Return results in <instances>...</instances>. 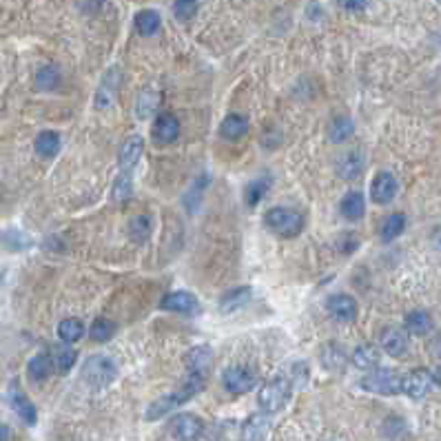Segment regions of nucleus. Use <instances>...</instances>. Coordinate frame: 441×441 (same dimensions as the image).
<instances>
[{
	"label": "nucleus",
	"instance_id": "obj_1",
	"mask_svg": "<svg viewBox=\"0 0 441 441\" xmlns=\"http://www.w3.org/2000/svg\"><path fill=\"white\" fill-rule=\"evenodd\" d=\"M209 382V377H199V375H187V379L182 384H180L173 393L165 395V397H157L155 402H151L147 406V413H145V419L147 422H157V419H162L165 415H169L171 410L180 408L182 404L191 402V399L202 393L204 386Z\"/></svg>",
	"mask_w": 441,
	"mask_h": 441
},
{
	"label": "nucleus",
	"instance_id": "obj_39",
	"mask_svg": "<svg viewBox=\"0 0 441 441\" xmlns=\"http://www.w3.org/2000/svg\"><path fill=\"white\" fill-rule=\"evenodd\" d=\"M133 175L131 173H120L118 177H115V185H113V199H125V197H129L131 195V189H133Z\"/></svg>",
	"mask_w": 441,
	"mask_h": 441
},
{
	"label": "nucleus",
	"instance_id": "obj_45",
	"mask_svg": "<svg viewBox=\"0 0 441 441\" xmlns=\"http://www.w3.org/2000/svg\"><path fill=\"white\" fill-rule=\"evenodd\" d=\"M0 441H9V428L0 424Z\"/></svg>",
	"mask_w": 441,
	"mask_h": 441
},
{
	"label": "nucleus",
	"instance_id": "obj_38",
	"mask_svg": "<svg viewBox=\"0 0 441 441\" xmlns=\"http://www.w3.org/2000/svg\"><path fill=\"white\" fill-rule=\"evenodd\" d=\"M149 227H151V219L147 215H140L135 219H131V227H129V233L135 242H145L149 237Z\"/></svg>",
	"mask_w": 441,
	"mask_h": 441
},
{
	"label": "nucleus",
	"instance_id": "obj_9",
	"mask_svg": "<svg viewBox=\"0 0 441 441\" xmlns=\"http://www.w3.org/2000/svg\"><path fill=\"white\" fill-rule=\"evenodd\" d=\"M432 386H435V379H432L430 370H424V368L413 370L402 379V393L408 395L410 399L426 397L432 390Z\"/></svg>",
	"mask_w": 441,
	"mask_h": 441
},
{
	"label": "nucleus",
	"instance_id": "obj_17",
	"mask_svg": "<svg viewBox=\"0 0 441 441\" xmlns=\"http://www.w3.org/2000/svg\"><path fill=\"white\" fill-rule=\"evenodd\" d=\"M271 432V415L255 413L242 426V441H266Z\"/></svg>",
	"mask_w": 441,
	"mask_h": 441
},
{
	"label": "nucleus",
	"instance_id": "obj_2",
	"mask_svg": "<svg viewBox=\"0 0 441 441\" xmlns=\"http://www.w3.org/2000/svg\"><path fill=\"white\" fill-rule=\"evenodd\" d=\"M293 384L286 375H275L273 379L259 388L257 393V406L262 408V413L266 415H275L279 410H284V406L291 402L293 397Z\"/></svg>",
	"mask_w": 441,
	"mask_h": 441
},
{
	"label": "nucleus",
	"instance_id": "obj_18",
	"mask_svg": "<svg viewBox=\"0 0 441 441\" xmlns=\"http://www.w3.org/2000/svg\"><path fill=\"white\" fill-rule=\"evenodd\" d=\"M328 315L337 322H353L357 315V302L351 295H333L326 302Z\"/></svg>",
	"mask_w": 441,
	"mask_h": 441
},
{
	"label": "nucleus",
	"instance_id": "obj_31",
	"mask_svg": "<svg viewBox=\"0 0 441 441\" xmlns=\"http://www.w3.org/2000/svg\"><path fill=\"white\" fill-rule=\"evenodd\" d=\"M157 105H160V95H157V91H153V89H145L142 93H140L138 105H135L138 118H140V120L151 118V115L155 113Z\"/></svg>",
	"mask_w": 441,
	"mask_h": 441
},
{
	"label": "nucleus",
	"instance_id": "obj_34",
	"mask_svg": "<svg viewBox=\"0 0 441 441\" xmlns=\"http://www.w3.org/2000/svg\"><path fill=\"white\" fill-rule=\"evenodd\" d=\"M113 333H115V324L111 322V319H105V317H98L89 328L91 339L93 342H100V344L109 342V339L113 337Z\"/></svg>",
	"mask_w": 441,
	"mask_h": 441
},
{
	"label": "nucleus",
	"instance_id": "obj_12",
	"mask_svg": "<svg viewBox=\"0 0 441 441\" xmlns=\"http://www.w3.org/2000/svg\"><path fill=\"white\" fill-rule=\"evenodd\" d=\"M397 195V180L393 173L388 171H382V173H377L373 177V182H370V197H373V202L379 204V207H384V204H390L393 199Z\"/></svg>",
	"mask_w": 441,
	"mask_h": 441
},
{
	"label": "nucleus",
	"instance_id": "obj_41",
	"mask_svg": "<svg viewBox=\"0 0 441 441\" xmlns=\"http://www.w3.org/2000/svg\"><path fill=\"white\" fill-rule=\"evenodd\" d=\"M173 14L177 20H191L197 14V3H175Z\"/></svg>",
	"mask_w": 441,
	"mask_h": 441
},
{
	"label": "nucleus",
	"instance_id": "obj_4",
	"mask_svg": "<svg viewBox=\"0 0 441 441\" xmlns=\"http://www.w3.org/2000/svg\"><path fill=\"white\" fill-rule=\"evenodd\" d=\"M264 224L279 237H297L304 229V217L299 211L286 207H273L264 215Z\"/></svg>",
	"mask_w": 441,
	"mask_h": 441
},
{
	"label": "nucleus",
	"instance_id": "obj_42",
	"mask_svg": "<svg viewBox=\"0 0 441 441\" xmlns=\"http://www.w3.org/2000/svg\"><path fill=\"white\" fill-rule=\"evenodd\" d=\"M428 353L435 357V359H441V333H437L430 342H428Z\"/></svg>",
	"mask_w": 441,
	"mask_h": 441
},
{
	"label": "nucleus",
	"instance_id": "obj_11",
	"mask_svg": "<svg viewBox=\"0 0 441 441\" xmlns=\"http://www.w3.org/2000/svg\"><path fill=\"white\" fill-rule=\"evenodd\" d=\"M160 308L169 311V313H182V315H197L199 313L197 299L189 291H173V293L165 295L162 302H160Z\"/></svg>",
	"mask_w": 441,
	"mask_h": 441
},
{
	"label": "nucleus",
	"instance_id": "obj_20",
	"mask_svg": "<svg viewBox=\"0 0 441 441\" xmlns=\"http://www.w3.org/2000/svg\"><path fill=\"white\" fill-rule=\"evenodd\" d=\"M51 370H53V357L47 353H38L36 357L29 359V364H27V377H29L31 384L45 382V379L51 375Z\"/></svg>",
	"mask_w": 441,
	"mask_h": 441
},
{
	"label": "nucleus",
	"instance_id": "obj_13",
	"mask_svg": "<svg viewBox=\"0 0 441 441\" xmlns=\"http://www.w3.org/2000/svg\"><path fill=\"white\" fill-rule=\"evenodd\" d=\"M118 85H120V71L115 67H111L105 78H103V83H100L98 91H95V100H93V105L95 109L100 111H107L113 107L115 103V93H118Z\"/></svg>",
	"mask_w": 441,
	"mask_h": 441
},
{
	"label": "nucleus",
	"instance_id": "obj_8",
	"mask_svg": "<svg viewBox=\"0 0 441 441\" xmlns=\"http://www.w3.org/2000/svg\"><path fill=\"white\" fill-rule=\"evenodd\" d=\"M142 151H145L142 135H129L123 142V147H120V153H118L120 173H133V169L140 162V157H142Z\"/></svg>",
	"mask_w": 441,
	"mask_h": 441
},
{
	"label": "nucleus",
	"instance_id": "obj_5",
	"mask_svg": "<svg viewBox=\"0 0 441 441\" xmlns=\"http://www.w3.org/2000/svg\"><path fill=\"white\" fill-rule=\"evenodd\" d=\"M402 375H397L390 368H379L362 379V388L377 395H399L402 393Z\"/></svg>",
	"mask_w": 441,
	"mask_h": 441
},
{
	"label": "nucleus",
	"instance_id": "obj_30",
	"mask_svg": "<svg viewBox=\"0 0 441 441\" xmlns=\"http://www.w3.org/2000/svg\"><path fill=\"white\" fill-rule=\"evenodd\" d=\"M85 335V324L80 319H63L58 324V337L63 339L65 344H73L80 337Z\"/></svg>",
	"mask_w": 441,
	"mask_h": 441
},
{
	"label": "nucleus",
	"instance_id": "obj_16",
	"mask_svg": "<svg viewBox=\"0 0 441 441\" xmlns=\"http://www.w3.org/2000/svg\"><path fill=\"white\" fill-rule=\"evenodd\" d=\"M151 135H153V140H155L157 145H171V142H175L177 135H180V123H177V118H175L173 113L157 115Z\"/></svg>",
	"mask_w": 441,
	"mask_h": 441
},
{
	"label": "nucleus",
	"instance_id": "obj_29",
	"mask_svg": "<svg viewBox=\"0 0 441 441\" xmlns=\"http://www.w3.org/2000/svg\"><path fill=\"white\" fill-rule=\"evenodd\" d=\"M160 25H162V20H160V14L153 9H145L135 16V29L142 36H153L160 29Z\"/></svg>",
	"mask_w": 441,
	"mask_h": 441
},
{
	"label": "nucleus",
	"instance_id": "obj_14",
	"mask_svg": "<svg viewBox=\"0 0 441 441\" xmlns=\"http://www.w3.org/2000/svg\"><path fill=\"white\" fill-rule=\"evenodd\" d=\"M379 346L390 357H404L408 353V335L402 328L388 326L379 335Z\"/></svg>",
	"mask_w": 441,
	"mask_h": 441
},
{
	"label": "nucleus",
	"instance_id": "obj_40",
	"mask_svg": "<svg viewBox=\"0 0 441 441\" xmlns=\"http://www.w3.org/2000/svg\"><path fill=\"white\" fill-rule=\"evenodd\" d=\"M5 242L11 251H20V249H27L29 247V237L25 233H20L18 229H11L5 233Z\"/></svg>",
	"mask_w": 441,
	"mask_h": 441
},
{
	"label": "nucleus",
	"instance_id": "obj_43",
	"mask_svg": "<svg viewBox=\"0 0 441 441\" xmlns=\"http://www.w3.org/2000/svg\"><path fill=\"white\" fill-rule=\"evenodd\" d=\"M342 7L348 11H362V9H366V3H342Z\"/></svg>",
	"mask_w": 441,
	"mask_h": 441
},
{
	"label": "nucleus",
	"instance_id": "obj_27",
	"mask_svg": "<svg viewBox=\"0 0 441 441\" xmlns=\"http://www.w3.org/2000/svg\"><path fill=\"white\" fill-rule=\"evenodd\" d=\"M432 331V317L426 311H413L406 315V333L424 337Z\"/></svg>",
	"mask_w": 441,
	"mask_h": 441
},
{
	"label": "nucleus",
	"instance_id": "obj_23",
	"mask_svg": "<svg viewBox=\"0 0 441 441\" xmlns=\"http://www.w3.org/2000/svg\"><path fill=\"white\" fill-rule=\"evenodd\" d=\"M351 362L359 370H375L379 366V351L373 344H362L353 351Z\"/></svg>",
	"mask_w": 441,
	"mask_h": 441
},
{
	"label": "nucleus",
	"instance_id": "obj_22",
	"mask_svg": "<svg viewBox=\"0 0 441 441\" xmlns=\"http://www.w3.org/2000/svg\"><path fill=\"white\" fill-rule=\"evenodd\" d=\"M339 211L346 219L351 222H357V219L364 217V211H366V199L359 191H348L342 199V204H339Z\"/></svg>",
	"mask_w": 441,
	"mask_h": 441
},
{
	"label": "nucleus",
	"instance_id": "obj_26",
	"mask_svg": "<svg viewBox=\"0 0 441 441\" xmlns=\"http://www.w3.org/2000/svg\"><path fill=\"white\" fill-rule=\"evenodd\" d=\"M249 131V120L239 113H231L224 118L222 127H219V133H222L227 140H239L242 135H247Z\"/></svg>",
	"mask_w": 441,
	"mask_h": 441
},
{
	"label": "nucleus",
	"instance_id": "obj_44",
	"mask_svg": "<svg viewBox=\"0 0 441 441\" xmlns=\"http://www.w3.org/2000/svg\"><path fill=\"white\" fill-rule=\"evenodd\" d=\"M430 375H432V379H435V384L441 386V366H437L435 370H430Z\"/></svg>",
	"mask_w": 441,
	"mask_h": 441
},
{
	"label": "nucleus",
	"instance_id": "obj_33",
	"mask_svg": "<svg viewBox=\"0 0 441 441\" xmlns=\"http://www.w3.org/2000/svg\"><path fill=\"white\" fill-rule=\"evenodd\" d=\"M355 131V125L351 118H335L331 123V129H328V138L331 142H344V140H348Z\"/></svg>",
	"mask_w": 441,
	"mask_h": 441
},
{
	"label": "nucleus",
	"instance_id": "obj_10",
	"mask_svg": "<svg viewBox=\"0 0 441 441\" xmlns=\"http://www.w3.org/2000/svg\"><path fill=\"white\" fill-rule=\"evenodd\" d=\"M185 366H187V375L209 377L211 366H213V353H211V346L199 344V346L189 348V353L185 355Z\"/></svg>",
	"mask_w": 441,
	"mask_h": 441
},
{
	"label": "nucleus",
	"instance_id": "obj_46",
	"mask_svg": "<svg viewBox=\"0 0 441 441\" xmlns=\"http://www.w3.org/2000/svg\"><path fill=\"white\" fill-rule=\"evenodd\" d=\"M3 279H5V271L0 269V284H3Z\"/></svg>",
	"mask_w": 441,
	"mask_h": 441
},
{
	"label": "nucleus",
	"instance_id": "obj_35",
	"mask_svg": "<svg viewBox=\"0 0 441 441\" xmlns=\"http://www.w3.org/2000/svg\"><path fill=\"white\" fill-rule=\"evenodd\" d=\"M284 375L291 379L293 388H302V386H306V384H308L311 370H308V364H306V362H293Z\"/></svg>",
	"mask_w": 441,
	"mask_h": 441
},
{
	"label": "nucleus",
	"instance_id": "obj_7",
	"mask_svg": "<svg viewBox=\"0 0 441 441\" xmlns=\"http://www.w3.org/2000/svg\"><path fill=\"white\" fill-rule=\"evenodd\" d=\"M204 430L202 419L193 413H180L169 422V432L175 441H195Z\"/></svg>",
	"mask_w": 441,
	"mask_h": 441
},
{
	"label": "nucleus",
	"instance_id": "obj_15",
	"mask_svg": "<svg viewBox=\"0 0 441 441\" xmlns=\"http://www.w3.org/2000/svg\"><path fill=\"white\" fill-rule=\"evenodd\" d=\"M9 402H11L16 415L23 419V424L36 426V422H38V410H36V406L31 404V399H29L23 390H20L16 384H11V388H9Z\"/></svg>",
	"mask_w": 441,
	"mask_h": 441
},
{
	"label": "nucleus",
	"instance_id": "obj_24",
	"mask_svg": "<svg viewBox=\"0 0 441 441\" xmlns=\"http://www.w3.org/2000/svg\"><path fill=\"white\" fill-rule=\"evenodd\" d=\"M322 366L331 373H339L344 370L346 366V353H344V346H339L335 342L326 344L322 348Z\"/></svg>",
	"mask_w": 441,
	"mask_h": 441
},
{
	"label": "nucleus",
	"instance_id": "obj_3",
	"mask_svg": "<svg viewBox=\"0 0 441 441\" xmlns=\"http://www.w3.org/2000/svg\"><path fill=\"white\" fill-rule=\"evenodd\" d=\"M118 366L107 355H91L83 364V379L91 388H107L115 382Z\"/></svg>",
	"mask_w": 441,
	"mask_h": 441
},
{
	"label": "nucleus",
	"instance_id": "obj_37",
	"mask_svg": "<svg viewBox=\"0 0 441 441\" xmlns=\"http://www.w3.org/2000/svg\"><path fill=\"white\" fill-rule=\"evenodd\" d=\"M60 83V73L56 67H43V69H38L36 73V87L38 89H43V91H49V89H56Z\"/></svg>",
	"mask_w": 441,
	"mask_h": 441
},
{
	"label": "nucleus",
	"instance_id": "obj_19",
	"mask_svg": "<svg viewBox=\"0 0 441 441\" xmlns=\"http://www.w3.org/2000/svg\"><path fill=\"white\" fill-rule=\"evenodd\" d=\"M335 169H337V175L342 177V180L359 177V173L364 171V155H362V151L355 149V151H346L344 155H339Z\"/></svg>",
	"mask_w": 441,
	"mask_h": 441
},
{
	"label": "nucleus",
	"instance_id": "obj_36",
	"mask_svg": "<svg viewBox=\"0 0 441 441\" xmlns=\"http://www.w3.org/2000/svg\"><path fill=\"white\" fill-rule=\"evenodd\" d=\"M76 357H78V353H76L73 348H69V346L58 348L56 355H53V364H56L58 373L67 375V373L73 368V364H76Z\"/></svg>",
	"mask_w": 441,
	"mask_h": 441
},
{
	"label": "nucleus",
	"instance_id": "obj_21",
	"mask_svg": "<svg viewBox=\"0 0 441 441\" xmlns=\"http://www.w3.org/2000/svg\"><path fill=\"white\" fill-rule=\"evenodd\" d=\"M253 297V291L249 286H237L229 293L222 295V299H219V311L222 313H235L239 308H244Z\"/></svg>",
	"mask_w": 441,
	"mask_h": 441
},
{
	"label": "nucleus",
	"instance_id": "obj_25",
	"mask_svg": "<svg viewBox=\"0 0 441 441\" xmlns=\"http://www.w3.org/2000/svg\"><path fill=\"white\" fill-rule=\"evenodd\" d=\"M406 229V215L404 213H390L382 227H379V237H382V242H393L399 235L404 233Z\"/></svg>",
	"mask_w": 441,
	"mask_h": 441
},
{
	"label": "nucleus",
	"instance_id": "obj_28",
	"mask_svg": "<svg viewBox=\"0 0 441 441\" xmlns=\"http://www.w3.org/2000/svg\"><path fill=\"white\" fill-rule=\"evenodd\" d=\"M33 149L40 157H53L60 151V135L56 131H43L38 133Z\"/></svg>",
	"mask_w": 441,
	"mask_h": 441
},
{
	"label": "nucleus",
	"instance_id": "obj_6",
	"mask_svg": "<svg viewBox=\"0 0 441 441\" xmlns=\"http://www.w3.org/2000/svg\"><path fill=\"white\" fill-rule=\"evenodd\" d=\"M257 370L251 366H231L222 373V386L231 395H244L257 386Z\"/></svg>",
	"mask_w": 441,
	"mask_h": 441
},
{
	"label": "nucleus",
	"instance_id": "obj_32",
	"mask_svg": "<svg viewBox=\"0 0 441 441\" xmlns=\"http://www.w3.org/2000/svg\"><path fill=\"white\" fill-rule=\"evenodd\" d=\"M269 187H271V177H269V175L255 177L253 182L247 187V193H244L247 204H249V207H257V204H259V199H262V197L266 195Z\"/></svg>",
	"mask_w": 441,
	"mask_h": 441
}]
</instances>
